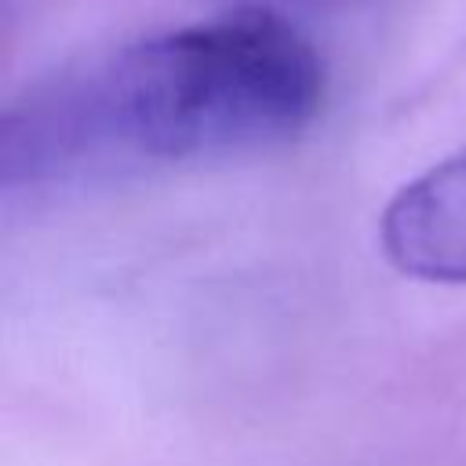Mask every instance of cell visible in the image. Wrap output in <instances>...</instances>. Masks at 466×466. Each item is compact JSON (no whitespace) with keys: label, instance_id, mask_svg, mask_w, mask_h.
Returning <instances> with one entry per match:
<instances>
[{"label":"cell","instance_id":"obj_1","mask_svg":"<svg viewBox=\"0 0 466 466\" xmlns=\"http://www.w3.org/2000/svg\"><path fill=\"white\" fill-rule=\"evenodd\" d=\"M324 102L317 47L273 11H226L109 58L84 95L58 102L138 157L244 153L299 135Z\"/></svg>","mask_w":466,"mask_h":466},{"label":"cell","instance_id":"obj_2","mask_svg":"<svg viewBox=\"0 0 466 466\" xmlns=\"http://www.w3.org/2000/svg\"><path fill=\"white\" fill-rule=\"evenodd\" d=\"M379 240L400 273L466 284V153L400 186L379 218Z\"/></svg>","mask_w":466,"mask_h":466}]
</instances>
